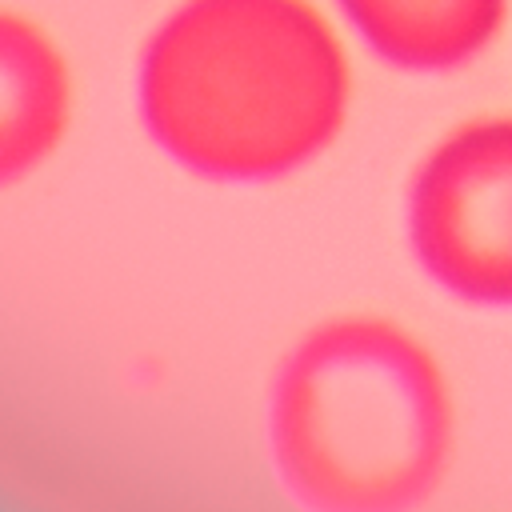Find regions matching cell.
I'll use <instances>...</instances> for the list:
<instances>
[{
	"mask_svg": "<svg viewBox=\"0 0 512 512\" xmlns=\"http://www.w3.org/2000/svg\"><path fill=\"white\" fill-rule=\"evenodd\" d=\"M260 448L292 512H428L460 464V388L404 316L324 312L268 364Z\"/></svg>",
	"mask_w": 512,
	"mask_h": 512,
	"instance_id": "cell-1",
	"label": "cell"
},
{
	"mask_svg": "<svg viewBox=\"0 0 512 512\" xmlns=\"http://www.w3.org/2000/svg\"><path fill=\"white\" fill-rule=\"evenodd\" d=\"M72 72L32 20L0 12V192L36 176L72 128Z\"/></svg>",
	"mask_w": 512,
	"mask_h": 512,
	"instance_id": "cell-4",
	"label": "cell"
},
{
	"mask_svg": "<svg viewBox=\"0 0 512 512\" xmlns=\"http://www.w3.org/2000/svg\"><path fill=\"white\" fill-rule=\"evenodd\" d=\"M400 240L440 300L512 316V116L448 128L408 172Z\"/></svg>",
	"mask_w": 512,
	"mask_h": 512,
	"instance_id": "cell-3",
	"label": "cell"
},
{
	"mask_svg": "<svg viewBox=\"0 0 512 512\" xmlns=\"http://www.w3.org/2000/svg\"><path fill=\"white\" fill-rule=\"evenodd\" d=\"M340 8L380 60L448 72L492 44L508 0H340Z\"/></svg>",
	"mask_w": 512,
	"mask_h": 512,
	"instance_id": "cell-5",
	"label": "cell"
},
{
	"mask_svg": "<svg viewBox=\"0 0 512 512\" xmlns=\"http://www.w3.org/2000/svg\"><path fill=\"white\" fill-rule=\"evenodd\" d=\"M352 72L308 0H184L140 56L136 108L180 172L280 184L344 132Z\"/></svg>",
	"mask_w": 512,
	"mask_h": 512,
	"instance_id": "cell-2",
	"label": "cell"
}]
</instances>
